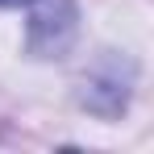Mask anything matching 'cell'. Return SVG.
Returning a JSON list of instances; mask_svg holds the SVG:
<instances>
[{"label": "cell", "mask_w": 154, "mask_h": 154, "mask_svg": "<svg viewBox=\"0 0 154 154\" xmlns=\"http://www.w3.org/2000/svg\"><path fill=\"white\" fill-rule=\"evenodd\" d=\"M0 4H25V0H0Z\"/></svg>", "instance_id": "obj_1"}]
</instances>
